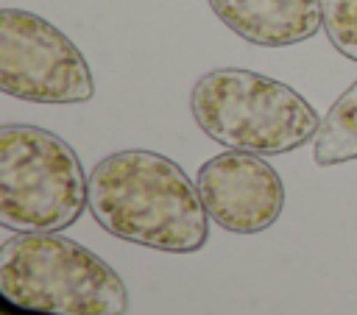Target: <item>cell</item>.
I'll return each instance as SVG.
<instances>
[{
    "mask_svg": "<svg viewBox=\"0 0 357 315\" xmlns=\"http://www.w3.org/2000/svg\"><path fill=\"white\" fill-rule=\"evenodd\" d=\"M89 212L103 231L167 254H192L209 240L198 184L170 156L128 148L89 173Z\"/></svg>",
    "mask_w": 357,
    "mask_h": 315,
    "instance_id": "6da1fadb",
    "label": "cell"
},
{
    "mask_svg": "<svg viewBox=\"0 0 357 315\" xmlns=\"http://www.w3.org/2000/svg\"><path fill=\"white\" fill-rule=\"evenodd\" d=\"M0 293L47 315H126L128 290L95 251L59 231H17L0 248Z\"/></svg>",
    "mask_w": 357,
    "mask_h": 315,
    "instance_id": "7a4b0ae2",
    "label": "cell"
},
{
    "mask_svg": "<svg viewBox=\"0 0 357 315\" xmlns=\"http://www.w3.org/2000/svg\"><path fill=\"white\" fill-rule=\"evenodd\" d=\"M195 125L231 151L257 156L290 153L315 139L318 112L287 84L243 67H218L190 92Z\"/></svg>",
    "mask_w": 357,
    "mask_h": 315,
    "instance_id": "3957f363",
    "label": "cell"
},
{
    "mask_svg": "<svg viewBox=\"0 0 357 315\" xmlns=\"http://www.w3.org/2000/svg\"><path fill=\"white\" fill-rule=\"evenodd\" d=\"M89 203V178L59 134L8 123L0 128V223L14 231H61Z\"/></svg>",
    "mask_w": 357,
    "mask_h": 315,
    "instance_id": "277c9868",
    "label": "cell"
},
{
    "mask_svg": "<svg viewBox=\"0 0 357 315\" xmlns=\"http://www.w3.org/2000/svg\"><path fill=\"white\" fill-rule=\"evenodd\" d=\"M0 89L28 103H86L95 78L78 45L25 8L0 11Z\"/></svg>",
    "mask_w": 357,
    "mask_h": 315,
    "instance_id": "5b68a950",
    "label": "cell"
},
{
    "mask_svg": "<svg viewBox=\"0 0 357 315\" xmlns=\"http://www.w3.org/2000/svg\"><path fill=\"white\" fill-rule=\"evenodd\" d=\"M195 184L209 220L231 234H259L271 229L284 209L279 173L248 151L229 148L206 159L198 167Z\"/></svg>",
    "mask_w": 357,
    "mask_h": 315,
    "instance_id": "8992f818",
    "label": "cell"
},
{
    "mask_svg": "<svg viewBox=\"0 0 357 315\" xmlns=\"http://www.w3.org/2000/svg\"><path fill=\"white\" fill-rule=\"evenodd\" d=\"M215 17L259 47H287L324 28L321 0H206Z\"/></svg>",
    "mask_w": 357,
    "mask_h": 315,
    "instance_id": "52a82bcc",
    "label": "cell"
},
{
    "mask_svg": "<svg viewBox=\"0 0 357 315\" xmlns=\"http://www.w3.org/2000/svg\"><path fill=\"white\" fill-rule=\"evenodd\" d=\"M318 167H332L357 159V81L329 106L312 142Z\"/></svg>",
    "mask_w": 357,
    "mask_h": 315,
    "instance_id": "ba28073f",
    "label": "cell"
},
{
    "mask_svg": "<svg viewBox=\"0 0 357 315\" xmlns=\"http://www.w3.org/2000/svg\"><path fill=\"white\" fill-rule=\"evenodd\" d=\"M324 31L337 53L357 61V0H321Z\"/></svg>",
    "mask_w": 357,
    "mask_h": 315,
    "instance_id": "9c48e42d",
    "label": "cell"
}]
</instances>
